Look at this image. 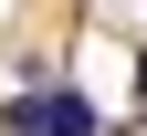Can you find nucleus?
Returning a JSON list of instances; mask_svg holds the SVG:
<instances>
[{
    "label": "nucleus",
    "mask_w": 147,
    "mask_h": 136,
    "mask_svg": "<svg viewBox=\"0 0 147 136\" xmlns=\"http://www.w3.org/2000/svg\"><path fill=\"white\" fill-rule=\"evenodd\" d=\"M0 126H11V136H105V115L84 105V94H63V84H53V94H21Z\"/></svg>",
    "instance_id": "f257e3e1"
}]
</instances>
